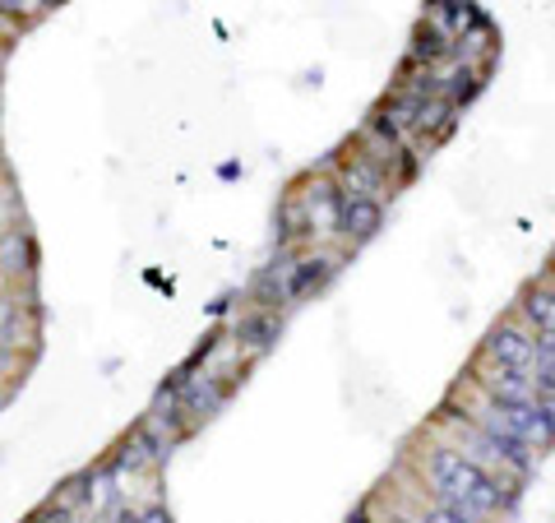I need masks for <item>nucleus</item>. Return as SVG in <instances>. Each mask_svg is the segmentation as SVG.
I'll list each match as a JSON object with an SVG mask.
<instances>
[{
    "label": "nucleus",
    "mask_w": 555,
    "mask_h": 523,
    "mask_svg": "<svg viewBox=\"0 0 555 523\" xmlns=\"http://www.w3.org/2000/svg\"><path fill=\"white\" fill-rule=\"evenodd\" d=\"M430 482H436V496L440 500L459 505V510H467L473 519L500 510V486H495V477L486 473L477 459L459 455V449H436V455H430Z\"/></svg>",
    "instance_id": "nucleus-1"
},
{
    "label": "nucleus",
    "mask_w": 555,
    "mask_h": 523,
    "mask_svg": "<svg viewBox=\"0 0 555 523\" xmlns=\"http://www.w3.org/2000/svg\"><path fill=\"white\" fill-rule=\"evenodd\" d=\"M228 394H232V380H222V375H190L185 385H181V412H185V422L199 426V422H208V417H218L222 404H228Z\"/></svg>",
    "instance_id": "nucleus-2"
},
{
    "label": "nucleus",
    "mask_w": 555,
    "mask_h": 523,
    "mask_svg": "<svg viewBox=\"0 0 555 523\" xmlns=\"http://www.w3.org/2000/svg\"><path fill=\"white\" fill-rule=\"evenodd\" d=\"M486 353L495 357V366H509V371H528L532 366V339L518 324H495L491 339H486Z\"/></svg>",
    "instance_id": "nucleus-3"
},
{
    "label": "nucleus",
    "mask_w": 555,
    "mask_h": 523,
    "mask_svg": "<svg viewBox=\"0 0 555 523\" xmlns=\"http://www.w3.org/2000/svg\"><path fill=\"white\" fill-rule=\"evenodd\" d=\"M379 228H385V208H379V200H366V195H347V200H343L338 232L366 241V237H375Z\"/></svg>",
    "instance_id": "nucleus-4"
},
{
    "label": "nucleus",
    "mask_w": 555,
    "mask_h": 523,
    "mask_svg": "<svg viewBox=\"0 0 555 523\" xmlns=\"http://www.w3.org/2000/svg\"><path fill=\"white\" fill-rule=\"evenodd\" d=\"M306 222H310V232H338V218H343V190L338 186H310V195H306Z\"/></svg>",
    "instance_id": "nucleus-5"
},
{
    "label": "nucleus",
    "mask_w": 555,
    "mask_h": 523,
    "mask_svg": "<svg viewBox=\"0 0 555 523\" xmlns=\"http://www.w3.org/2000/svg\"><path fill=\"white\" fill-rule=\"evenodd\" d=\"M334 273V259L328 255H306V259H292V269H287V302H297V296H306V292H315L324 278Z\"/></svg>",
    "instance_id": "nucleus-6"
},
{
    "label": "nucleus",
    "mask_w": 555,
    "mask_h": 523,
    "mask_svg": "<svg viewBox=\"0 0 555 523\" xmlns=\"http://www.w3.org/2000/svg\"><path fill=\"white\" fill-rule=\"evenodd\" d=\"M278 334H283V324H278V316H269V310H255V316H246L236 324V343L246 347V353L264 357L269 347L278 343Z\"/></svg>",
    "instance_id": "nucleus-7"
},
{
    "label": "nucleus",
    "mask_w": 555,
    "mask_h": 523,
    "mask_svg": "<svg viewBox=\"0 0 555 523\" xmlns=\"http://www.w3.org/2000/svg\"><path fill=\"white\" fill-rule=\"evenodd\" d=\"M486 390H491V404H528L532 398V380L528 371H509V366H495L491 375H481Z\"/></svg>",
    "instance_id": "nucleus-8"
},
{
    "label": "nucleus",
    "mask_w": 555,
    "mask_h": 523,
    "mask_svg": "<svg viewBox=\"0 0 555 523\" xmlns=\"http://www.w3.org/2000/svg\"><path fill=\"white\" fill-rule=\"evenodd\" d=\"M0 269H5V273H33V269H38V251H33V241L24 232H5V237H0Z\"/></svg>",
    "instance_id": "nucleus-9"
},
{
    "label": "nucleus",
    "mask_w": 555,
    "mask_h": 523,
    "mask_svg": "<svg viewBox=\"0 0 555 523\" xmlns=\"http://www.w3.org/2000/svg\"><path fill=\"white\" fill-rule=\"evenodd\" d=\"M343 186H347V195H366V200H375V190H385V177H379V167H371L366 158H357V163H347Z\"/></svg>",
    "instance_id": "nucleus-10"
},
{
    "label": "nucleus",
    "mask_w": 555,
    "mask_h": 523,
    "mask_svg": "<svg viewBox=\"0 0 555 523\" xmlns=\"http://www.w3.org/2000/svg\"><path fill=\"white\" fill-rule=\"evenodd\" d=\"M524 310H528V320L542 329V334H555V292H528Z\"/></svg>",
    "instance_id": "nucleus-11"
},
{
    "label": "nucleus",
    "mask_w": 555,
    "mask_h": 523,
    "mask_svg": "<svg viewBox=\"0 0 555 523\" xmlns=\"http://www.w3.org/2000/svg\"><path fill=\"white\" fill-rule=\"evenodd\" d=\"M444 51H449V42H444L440 28H416V42H412L416 61H436V56H444Z\"/></svg>",
    "instance_id": "nucleus-12"
},
{
    "label": "nucleus",
    "mask_w": 555,
    "mask_h": 523,
    "mask_svg": "<svg viewBox=\"0 0 555 523\" xmlns=\"http://www.w3.org/2000/svg\"><path fill=\"white\" fill-rule=\"evenodd\" d=\"M416 523H477L473 514H467V510H459V505H449V500H440L436 505V510H426L422 519H416Z\"/></svg>",
    "instance_id": "nucleus-13"
},
{
    "label": "nucleus",
    "mask_w": 555,
    "mask_h": 523,
    "mask_svg": "<svg viewBox=\"0 0 555 523\" xmlns=\"http://www.w3.org/2000/svg\"><path fill=\"white\" fill-rule=\"evenodd\" d=\"M454 84H449V93H454V102H467L477 93V79H473V69H459V75H449Z\"/></svg>",
    "instance_id": "nucleus-14"
},
{
    "label": "nucleus",
    "mask_w": 555,
    "mask_h": 523,
    "mask_svg": "<svg viewBox=\"0 0 555 523\" xmlns=\"http://www.w3.org/2000/svg\"><path fill=\"white\" fill-rule=\"evenodd\" d=\"M28 523H75V510H65V505H56V500H51L47 510L28 514Z\"/></svg>",
    "instance_id": "nucleus-15"
},
{
    "label": "nucleus",
    "mask_w": 555,
    "mask_h": 523,
    "mask_svg": "<svg viewBox=\"0 0 555 523\" xmlns=\"http://www.w3.org/2000/svg\"><path fill=\"white\" fill-rule=\"evenodd\" d=\"M375 135H385L389 144H398V139H403V126H398L389 112H379V116H375Z\"/></svg>",
    "instance_id": "nucleus-16"
},
{
    "label": "nucleus",
    "mask_w": 555,
    "mask_h": 523,
    "mask_svg": "<svg viewBox=\"0 0 555 523\" xmlns=\"http://www.w3.org/2000/svg\"><path fill=\"white\" fill-rule=\"evenodd\" d=\"M139 523H177V519H171V510H167V505H153V510H144V514H139Z\"/></svg>",
    "instance_id": "nucleus-17"
},
{
    "label": "nucleus",
    "mask_w": 555,
    "mask_h": 523,
    "mask_svg": "<svg viewBox=\"0 0 555 523\" xmlns=\"http://www.w3.org/2000/svg\"><path fill=\"white\" fill-rule=\"evenodd\" d=\"M10 366H14V347L0 343V375H10Z\"/></svg>",
    "instance_id": "nucleus-18"
},
{
    "label": "nucleus",
    "mask_w": 555,
    "mask_h": 523,
    "mask_svg": "<svg viewBox=\"0 0 555 523\" xmlns=\"http://www.w3.org/2000/svg\"><path fill=\"white\" fill-rule=\"evenodd\" d=\"M112 523H139V514H134V510H116Z\"/></svg>",
    "instance_id": "nucleus-19"
}]
</instances>
